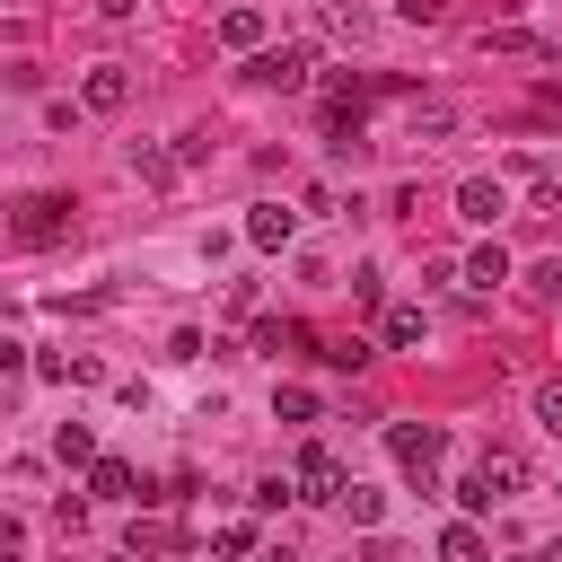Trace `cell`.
Masks as SVG:
<instances>
[{"label":"cell","instance_id":"11","mask_svg":"<svg viewBox=\"0 0 562 562\" xmlns=\"http://www.w3.org/2000/svg\"><path fill=\"white\" fill-rule=\"evenodd\" d=\"M378 334H386L395 351H413V342H430V316H422V307H386V316H378Z\"/></svg>","mask_w":562,"mask_h":562},{"label":"cell","instance_id":"9","mask_svg":"<svg viewBox=\"0 0 562 562\" xmlns=\"http://www.w3.org/2000/svg\"><path fill=\"white\" fill-rule=\"evenodd\" d=\"M123 167H132L140 184H176V167H184V158H176V149H158V140H132V149H123Z\"/></svg>","mask_w":562,"mask_h":562},{"label":"cell","instance_id":"18","mask_svg":"<svg viewBox=\"0 0 562 562\" xmlns=\"http://www.w3.org/2000/svg\"><path fill=\"white\" fill-rule=\"evenodd\" d=\"M527 290H536L544 307H562V255H544V263H527Z\"/></svg>","mask_w":562,"mask_h":562},{"label":"cell","instance_id":"25","mask_svg":"<svg viewBox=\"0 0 562 562\" xmlns=\"http://www.w3.org/2000/svg\"><path fill=\"white\" fill-rule=\"evenodd\" d=\"M263 562H299V553H290V544H263Z\"/></svg>","mask_w":562,"mask_h":562},{"label":"cell","instance_id":"5","mask_svg":"<svg viewBox=\"0 0 562 562\" xmlns=\"http://www.w3.org/2000/svg\"><path fill=\"white\" fill-rule=\"evenodd\" d=\"M474 483H483L492 501H518V492H527V457H518V448H483V465H474Z\"/></svg>","mask_w":562,"mask_h":562},{"label":"cell","instance_id":"12","mask_svg":"<svg viewBox=\"0 0 562 562\" xmlns=\"http://www.w3.org/2000/svg\"><path fill=\"white\" fill-rule=\"evenodd\" d=\"M220 44H228V53H255V44H263V9H228V18H220Z\"/></svg>","mask_w":562,"mask_h":562},{"label":"cell","instance_id":"14","mask_svg":"<svg viewBox=\"0 0 562 562\" xmlns=\"http://www.w3.org/2000/svg\"><path fill=\"white\" fill-rule=\"evenodd\" d=\"M439 562H483V527H474V518L439 527Z\"/></svg>","mask_w":562,"mask_h":562},{"label":"cell","instance_id":"7","mask_svg":"<svg viewBox=\"0 0 562 562\" xmlns=\"http://www.w3.org/2000/svg\"><path fill=\"white\" fill-rule=\"evenodd\" d=\"M299 237V211H281V202H255L246 211V246H263V255H281Z\"/></svg>","mask_w":562,"mask_h":562},{"label":"cell","instance_id":"19","mask_svg":"<svg viewBox=\"0 0 562 562\" xmlns=\"http://www.w3.org/2000/svg\"><path fill=\"white\" fill-rule=\"evenodd\" d=\"M483 44H492V53H553V44H544V35H518V26H492V35H483Z\"/></svg>","mask_w":562,"mask_h":562},{"label":"cell","instance_id":"1","mask_svg":"<svg viewBox=\"0 0 562 562\" xmlns=\"http://www.w3.org/2000/svg\"><path fill=\"white\" fill-rule=\"evenodd\" d=\"M70 228H79V220H70V193H26V202L9 211V237H18V246H70Z\"/></svg>","mask_w":562,"mask_h":562},{"label":"cell","instance_id":"22","mask_svg":"<svg viewBox=\"0 0 562 562\" xmlns=\"http://www.w3.org/2000/svg\"><path fill=\"white\" fill-rule=\"evenodd\" d=\"M395 18H404V26H439V18H448V0H395Z\"/></svg>","mask_w":562,"mask_h":562},{"label":"cell","instance_id":"6","mask_svg":"<svg viewBox=\"0 0 562 562\" xmlns=\"http://www.w3.org/2000/svg\"><path fill=\"white\" fill-rule=\"evenodd\" d=\"M123 97H132V70H123V61H97V70L79 79V105H88V114H114Z\"/></svg>","mask_w":562,"mask_h":562},{"label":"cell","instance_id":"15","mask_svg":"<svg viewBox=\"0 0 562 562\" xmlns=\"http://www.w3.org/2000/svg\"><path fill=\"white\" fill-rule=\"evenodd\" d=\"M465 281H474V290L509 281V255H501V246H474V255H465Z\"/></svg>","mask_w":562,"mask_h":562},{"label":"cell","instance_id":"4","mask_svg":"<svg viewBox=\"0 0 562 562\" xmlns=\"http://www.w3.org/2000/svg\"><path fill=\"white\" fill-rule=\"evenodd\" d=\"M307 44H272V53H255V70L246 79H263V88H307Z\"/></svg>","mask_w":562,"mask_h":562},{"label":"cell","instance_id":"20","mask_svg":"<svg viewBox=\"0 0 562 562\" xmlns=\"http://www.w3.org/2000/svg\"><path fill=\"white\" fill-rule=\"evenodd\" d=\"M272 413H281V422H316V395H307V386H281Z\"/></svg>","mask_w":562,"mask_h":562},{"label":"cell","instance_id":"3","mask_svg":"<svg viewBox=\"0 0 562 562\" xmlns=\"http://www.w3.org/2000/svg\"><path fill=\"white\" fill-rule=\"evenodd\" d=\"M386 448H395V465L430 492V465H439V448H448V439H439L430 422H395V430H386Z\"/></svg>","mask_w":562,"mask_h":562},{"label":"cell","instance_id":"21","mask_svg":"<svg viewBox=\"0 0 562 562\" xmlns=\"http://www.w3.org/2000/svg\"><path fill=\"white\" fill-rule=\"evenodd\" d=\"M536 422L562 439V378H544V386H536Z\"/></svg>","mask_w":562,"mask_h":562},{"label":"cell","instance_id":"16","mask_svg":"<svg viewBox=\"0 0 562 562\" xmlns=\"http://www.w3.org/2000/svg\"><path fill=\"white\" fill-rule=\"evenodd\" d=\"M342 509H351V527H378V518H386V492H369V483H342Z\"/></svg>","mask_w":562,"mask_h":562},{"label":"cell","instance_id":"17","mask_svg":"<svg viewBox=\"0 0 562 562\" xmlns=\"http://www.w3.org/2000/svg\"><path fill=\"white\" fill-rule=\"evenodd\" d=\"M53 448H61L70 465H97V439H88V422H61V430H53Z\"/></svg>","mask_w":562,"mask_h":562},{"label":"cell","instance_id":"23","mask_svg":"<svg viewBox=\"0 0 562 562\" xmlns=\"http://www.w3.org/2000/svg\"><path fill=\"white\" fill-rule=\"evenodd\" d=\"M18 369H26V342H18V334H0V378H18Z\"/></svg>","mask_w":562,"mask_h":562},{"label":"cell","instance_id":"24","mask_svg":"<svg viewBox=\"0 0 562 562\" xmlns=\"http://www.w3.org/2000/svg\"><path fill=\"white\" fill-rule=\"evenodd\" d=\"M97 9H105V18H132V9H140V0H97Z\"/></svg>","mask_w":562,"mask_h":562},{"label":"cell","instance_id":"10","mask_svg":"<svg viewBox=\"0 0 562 562\" xmlns=\"http://www.w3.org/2000/svg\"><path fill=\"white\" fill-rule=\"evenodd\" d=\"M88 492H97V501H140V474H132L123 457H97V465H88Z\"/></svg>","mask_w":562,"mask_h":562},{"label":"cell","instance_id":"2","mask_svg":"<svg viewBox=\"0 0 562 562\" xmlns=\"http://www.w3.org/2000/svg\"><path fill=\"white\" fill-rule=\"evenodd\" d=\"M342 457L334 448H299V465H290V501H342Z\"/></svg>","mask_w":562,"mask_h":562},{"label":"cell","instance_id":"26","mask_svg":"<svg viewBox=\"0 0 562 562\" xmlns=\"http://www.w3.org/2000/svg\"><path fill=\"white\" fill-rule=\"evenodd\" d=\"M536 562H562V544H544V553H536Z\"/></svg>","mask_w":562,"mask_h":562},{"label":"cell","instance_id":"8","mask_svg":"<svg viewBox=\"0 0 562 562\" xmlns=\"http://www.w3.org/2000/svg\"><path fill=\"white\" fill-rule=\"evenodd\" d=\"M457 211H465V220H483V228H492V220H501V211H509V193H501V176H465V184H457Z\"/></svg>","mask_w":562,"mask_h":562},{"label":"cell","instance_id":"13","mask_svg":"<svg viewBox=\"0 0 562 562\" xmlns=\"http://www.w3.org/2000/svg\"><path fill=\"white\" fill-rule=\"evenodd\" d=\"M316 18H325V35H334V44H360V35H369V9H351V0H325Z\"/></svg>","mask_w":562,"mask_h":562}]
</instances>
